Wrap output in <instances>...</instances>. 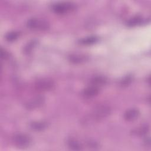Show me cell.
I'll list each match as a JSON object with an SVG mask.
<instances>
[{
	"instance_id": "cell-1",
	"label": "cell",
	"mask_w": 151,
	"mask_h": 151,
	"mask_svg": "<svg viewBox=\"0 0 151 151\" xmlns=\"http://www.w3.org/2000/svg\"><path fill=\"white\" fill-rule=\"evenodd\" d=\"M27 26L35 30H45L48 28L49 24L43 19L38 18H31L27 22Z\"/></svg>"
},
{
	"instance_id": "cell-2",
	"label": "cell",
	"mask_w": 151,
	"mask_h": 151,
	"mask_svg": "<svg viewBox=\"0 0 151 151\" xmlns=\"http://www.w3.org/2000/svg\"><path fill=\"white\" fill-rule=\"evenodd\" d=\"M75 8V4L72 2H59L52 6V10L57 14H64Z\"/></svg>"
},
{
	"instance_id": "cell-3",
	"label": "cell",
	"mask_w": 151,
	"mask_h": 151,
	"mask_svg": "<svg viewBox=\"0 0 151 151\" xmlns=\"http://www.w3.org/2000/svg\"><path fill=\"white\" fill-rule=\"evenodd\" d=\"M54 86V82L48 78H42L38 80L35 84V87L37 89L41 91H47L53 88Z\"/></svg>"
},
{
	"instance_id": "cell-4",
	"label": "cell",
	"mask_w": 151,
	"mask_h": 151,
	"mask_svg": "<svg viewBox=\"0 0 151 151\" xmlns=\"http://www.w3.org/2000/svg\"><path fill=\"white\" fill-rule=\"evenodd\" d=\"M13 142L18 147H24L29 145L31 142L29 137L24 134H17L13 137Z\"/></svg>"
},
{
	"instance_id": "cell-5",
	"label": "cell",
	"mask_w": 151,
	"mask_h": 151,
	"mask_svg": "<svg viewBox=\"0 0 151 151\" xmlns=\"http://www.w3.org/2000/svg\"><path fill=\"white\" fill-rule=\"evenodd\" d=\"M110 113V109L109 106L105 105L99 106L93 111V114L96 119L104 118Z\"/></svg>"
},
{
	"instance_id": "cell-6",
	"label": "cell",
	"mask_w": 151,
	"mask_h": 151,
	"mask_svg": "<svg viewBox=\"0 0 151 151\" xmlns=\"http://www.w3.org/2000/svg\"><path fill=\"white\" fill-rule=\"evenodd\" d=\"M44 102V98L42 96H37L27 103L26 107L28 109H35L42 106Z\"/></svg>"
},
{
	"instance_id": "cell-7",
	"label": "cell",
	"mask_w": 151,
	"mask_h": 151,
	"mask_svg": "<svg viewBox=\"0 0 151 151\" xmlns=\"http://www.w3.org/2000/svg\"><path fill=\"white\" fill-rule=\"evenodd\" d=\"M99 90L98 87L95 86H92L85 88L82 94L83 96L86 98H91L98 94Z\"/></svg>"
},
{
	"instance_id": "cell-8",
	"label": "cell",
	"mask_w": 151,
	"mask_h": 151,
	"mask_svg": "<svg viewBox=\"0 0 151 151\" xmlns=\"http://www.w3.org/2000/svg\"><path fill=\"white\" fill-rule=\"evenodd\" d=\"M139 111L136 109H131L126 111L124 114V118L127 121H133L137 118Z\"/></svg>"
},
{
	"instance_id": "cell-9",
	"label": "cell",
	"mask_w": 151,
	"mask_h": 151,
	"mask_svg": "<svg viewBox=\"0 0 151 151\" xmlns=\"http://www.w3.org/2000/svg\"><path fill=\"white\" fill-rule=\"evenodd\" d=\"M31 128L36 131H41L47 127V124L44 122H35L31 124Z\"/></svg>"
},
{
	"instance_id": "cell-10",
	"label": "cell",
	"mask_w": 151,
	"mask_h": 151,
	"mask_svg": "<svg viewBox=\"0 0 151 151\" xmlns=\"http://www.w3.org/2000/svg\"><path fill=\"white\" fill-rule=\"evenodd\" d=\"M87 57L82 55H73L70 57V60L71 62L74 63H80L87 60Z\"/></svg>"
},
{
	"instance_id": "cell-11",
	"label": "cell",
	"mask_w": 151,
	"mask_h": 151,
	"mask_svg": "<svg viewBox=\"0 0 151 151\" xmlns=\"http://www.w3.org/2000/svg\"><path fill=\"white\" fill-rule=\"evenodd\" d=\"M98 41V38L96 37H86L80 40V42L84 45H89L96 42Z\"/></svg>"
},
{
	"instance_id": "cell-12",
	"label": "cell",
	"mask_w": 151,
	"mask_h": 151,
	"mask_svg": "<svg viewBox=\"0 0 151 151\" xmlns=\"http://www.w3.org/2000/svg\"><path fill=\"white\" fill-rule=\"evenodd\" d=\"M142 22V18L141 17H135L128 20L126 24H127V25L129 27H134L140 24Z\"/></svg>"
},
{
	"instance_id": "cell-13",
	"label": "cell",
	"mask_w": 151,
	"mask_h": 151,
	"mask_svg": "<svg viewBox=\"0 0 151 151\" xmlns=\"http://www.w3.org/2000/svg\"><path fill=\"white\" fill-rule=\"evenodd\" d=\"M68 146H69L70 148L73 150H79L81 149V146L80 143L75 140H69Z\"/></svg>"
},
{
	"instance_id": "cell-14",
	"label": "cell",
	"mask_w": 151,
	"mask_h": 151,
	"mask_svg": "<svg viewBox=\"0 0 151 151\" xmlns=\"http://www.w3.org/2000/svg\"><path fill=\"white\" fill-rule=\"evenodd\" d=\"M106 79L101 76H98V77H95L91 80V82L94 86H97L98 85H103L106 83Z\"/></svg>"
},
{
	"instance_id": "cell-15",
	"label": "cell",
	"mask_w": 151,
	"mask_h": 151,
	"mask_svg": "<svg viewBox=\"0 0 151 151\" xmlns=\"http://www.w3.org/2000/svg\"><path fill=\"white\" fill-rule=\"evenodd\" d=\"M19 36V34L17 32L15 31H12V32H8L6 36H5V38L8 41H13L14 40H15Z\"/></svg>"
},
{
	"instance_id": "cell-16",
	"label": "cell",
	"mask_w": 151,
	"mask_h": 151,
	"mask_svg": "<svg viewBox=\"0 0 151 151\" xmlns=\"http://www.w3.org/2000/svg\"><path fill=\"white\" fill-rule=\"evenodd\" d=\"M148 130V127H146V126H142L140 128H139L138 129H136V130L135 131L136 133L137 134H144L145 133H147Z\"/></svg>"
},
{
	"instance_id": "cell-17",
	"label": "cell",
	"mask_w": 151,
	"mask_h": 151,
	"mask_svg": "<svg viewBox=\"0 0 151 151\" xmlns=\"http://www.w3.org/2000/svg\"><path fill=\"white\" fill-rule=\"evenodd\" d=\"M36 42H35L34 41H32L31 42H29L28 45L25 47L24 51L25 52H29V51H31L32 50V49L33 48V47H34V45H35Z\"/></svg>"
},
{
	"instance_id": "cell-18",
	"label": "cell",
	"mask_w": 151,
	"mask_h": 151,
	"mask_svg": "<svg viewBox=\"0 0 151 151\" xmlns=\"http://www.w3.org/2000/svg\"><path fill=\"white\" fill-rule=\"evenodd\" d=\"M7 55H8L7 52L5 51H4L2 48H1V57L2 58H5L6 57Z\"/></svg>"
}]
</instances>
